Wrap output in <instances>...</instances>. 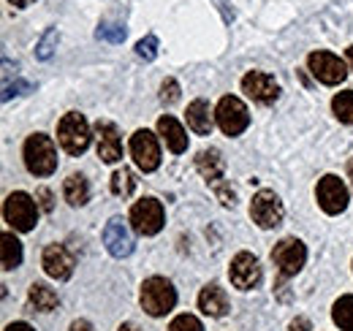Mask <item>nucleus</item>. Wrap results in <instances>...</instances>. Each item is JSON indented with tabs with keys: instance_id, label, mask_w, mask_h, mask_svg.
<instances>
[{
	"instance_id": "79ce46f5",
	"label": "nucleus",
	"mask_w": 353,
	"mask_h": 331,
	"mask_svg": "<svg viewBox=\"0 0 353 331\" xmlns=\"http://www.w3.org/2000/svg\"><path fill=\"white\" fill-rule=\"evenodd\" d=\"M348 60H351V66H353V46H348Z\"/></svg>"
},
{
	"instance_id": "39448f33",
	"label": "nucleus",
	"mask_w": 353,
	"mask_h": 331,
	"mask_svg": "<svg viewBox=\"0 0 353 331\" xmlns=\"http://www.w3.org/2000/svg\"><path fill=\"white\" fill-rule=\"evenodd\" d=\"M272 261H274L280 277H294L305 266V261H307V248L299 239H294V237L280 239L274 245V250H272Z\"/></svg>"
},
{
	"instance_id": "9d476101",
	"label": "nucleus",
	"mask_w": 353,
	"mask_h": 331,
	"mask_svg": "<svg viewBox=\"0 0 353 331\" xmlns=\"http://www.w3.org/2000/svg\"><path fill=\"white\" fill-rule=\"evenodd\" d=\"M250 214H253V220H256L261 228H277V225L283 223L285 209H283V201H280L272 190H259V193L253 196Z\"/></svg>"
},
{
	"instance_id": "2f4dec72",
	"label": "nucleus",
	"mask_w": 353,
	"mask_h": 331,
	"mask_svg": "<svg viewBox=\"0 0 353 331\" xmlns=\"http://www.w3.org/2000/svg\"><path fill=\"white\" fill-rule=\"evenodd\" d=\"M212 3H215V8L221 11L223 22H225V25H231V22H234V8H231V0H212Z\"/></svg>"
},
{
	"instance_id": "6ab92c4d",
	"label": "nucleus",
	"mask_w": 353,
	"mask_h": 331,
	"mask_svg": "<svg viewBox=\"0 0 353 331\" xmlns=\"http://www.w3.org/2000/svg\"><path fill=\"white\" fill-rule=\"evenodd\" d=\"M188 125L199 133V136H210L212 133V112L207 101H193L188 106Z\"/></svg>"
},
{
	"instance_id": "58836bf2",
	"label": "nucleus",
	"mask_w": 353,
	"mask_h": 331,
	"mask_svg": "<svg viewBox=\"0 0 353 331\" xmlns=\"http://www.w3.org/2000/svg\"><path fill=\"white\" fill-rule=\"evenodd\" d=\"M8 3H11V6H19V8H25V6H30L33 0H8Z\"/></svg>"
},
{
	"instance_id": "4c0bfd02",
	"label": "nucleus",
	"mask_w": 353,
	"mask_h": 331,
	"mask_svg": "<svg viewBox=\"0 0 353 331\" xmlns=\"http://www.w3.org/2000/svg\"><path fill=\"white\" fill-rule=\"evenodd\" d=\"M71 331H92V326H90L88 321H74V323H71Z\"/></svg>"
},
{
	"instance_id": "393cba45",
	"label": "nucleus",
	"mask_w": 353,
	"mask_h": 331,
	"mask_svg": "<svg viewBox=\"0 0 353 331\" xmlns=\"http://www.w3.org/2000/svg\"><path fill=\"white\" fill-rule=\"evenodd\" d=\"M133 188H136V179H133V174L128 168H120V171L112 174V193H114V196L128 199L133 193Z\"/></svg>"
},
{
	"instance_id": "a211bd4d",
	"label": "nucleus",
	"mask_w": 353,
	"mask_h": 331,
	"mask_svg": "<svg viewBox=\"0 0 353 331\" xmlns=\"http://www.w3.org/2000/svg\"><path fill=\"white\" fill-rule=\"evenodd\" d=\"M158 133H161V139L166 141V147L172 150V152H185L188 150V133H185V128L176 123L172 114H163L161 120H158Z\"/></svg>"
},
{
	"instance_id": "5701e85b",
	"label": "nucleus",
	"mask_w": 353,
	"mask_h": 331,
	"mask_svg": "<svg viewBox=\"0 0 353 331\" xmlns=\"http://www.w3.org/2000/svg\"><path fill=\"white\" fill-rule=\"evenodd\" d=\"M0 245H3V269L6 272H11V269H17L19 263H22V242L14 237V234H3L0 237Z\"/></svg>"
},
{
	"instance_id": "e433bc0d",
	"label": "nucleus",
	"mask_w": 353,
	"mask_h": 331,
	"mask_svg": "<svg viewBox=\"0 0 353 331\" xmlns=\"http://www.w3.org/2000/svg\"><path fill=\"white\" fill-rule=\"evenodd\" d=\"M6 331H36L33 326H28V323H22V321H17V323H8Z\"/></svg>"
},
{
	"instance_id": "aec40b11",
	"label": "nucleus",
	"mask_w": 353,
	"mask_h": 331,
	"mask_svg": "<svg viewBox=\"0 0 353 331\" xmlns=\"http://www.w3.org/2000/svg\"><path fill=\"white\" fill-rule=\"evenodd\" d=\"M196 168L207 182H218L223 177V158L218 150H201L196 155Z\"/></svg>"
},
{
	"instance_id": "c756f323",
	"label": "nucleus",
	"mask_w": 353,
	"mask_h": 331,
	"mask_svg": "<svg viewBox=\"0 0 353 331\" xmlns=\"http://www.w3.org/2000/svg\"><path fill=\"white\" fill-rule=\"evenodd\" d=\"M54 43H57V30H49L44 39H41V43L36 46V54H39L41 60H49L52 52H54Z\"/></svg>"
},
{
	"instance_id": "bb28decb",
	"label": "nucleus",
	"mask_w": 353,
	"mask_h": 331,
	"mask_svg": "<svg viewBox=\"0 0 353 331\" xmlns=\"http://www.w3.org/2000/svg\"><path fill=\"white\" fill-rule=\"evenodd\" d=\"M95 39L112 41V43H123L125 41V28H120V25H101V28L95 30Z\"/></svg>"
},
{
	"instance_id": "2eb2a0df",
	"label": "nucleus",
	"mask_w": 353,
	"mask_h": 331,
	"mask_svg": "<svg viewBox=\"0 0 353 331\" xmlns=\"http://www.w3.org/2000/svg\"><path fill=\"white\" fill-rule=\"evenodd\" d=\"M95 139H98V158L103 163H117L123 158V141H120V133L112 123L98 120L95 123Z\"/></svg>"
},
{
	"instance_id": "cd10ccee",
	"label": "nucleus",
	"mask_w": 353,
	"mask_h": 331,
	"mask_svg": "<svg viewBox=\"0 0 353 331\" xmlns=\"http://www.w3.org/2000/svg\"><path fill=\"white\" fill-rule=\"evenodd\" d=\"M169 331H204V326L193 315H176L174 321H172V326H169Z\"/></svg>"
},
{
	"instance_id": "4468645a",
	"label": "nucleus",
	"mask_w": 353,
	"mask_h": 331,
	"mask_svg": "<svg viewBox=\"0 0 353 331\" xmlns=\"http://www.w3.org/2000/svg\"><path fill=\"white\" fill-rule=\"evenodd\" d=\"M103 245L114 258H125L133 252V237L123 217H112L103 228Z\"/></svg>"
},
{
	"instance_id": "a878e982",
	"label": "nucleus",
	"mask_w": 353,
	"mask_h": 331,
	"mask_svg": "<svg viewBox=\"0 0 353 331\" xmlns=\"http://www.w3.org/2000/svg\"><path fill=\"white\" fill-rule=\"evenodd\" d=\"M332 109H334V114H337L343 123L353 125V90H345V92L334 95Z\"/></svg>"
},
{
	"instance_id": "4be33fe9",
	"label": "nucleus",
	"mask_w": 353,
	"mask_h": 331,
	"mask_svg": "<svg viewBox=\"0 0 353 331\" xmlns=\"http://www.w3.org/2000/svg\"><path fill=\"white\" fill-rule=\"evenodd\" d=\"M28 301L39 312H52L57 307V293L49 288V285H44V283H33L30 293H28Z\"/></svg>"
},
{
	"instance_id": "6e6552de",
	"label": "nucleus",
	"mask_w": 353,
	"mask_h": 331,
	"mask_svg": "<svg viewBox=\"0 0 353 331\" xmlns=\"http://www.w3.org/2000/svg\"><path fill=\"white\" fill-rule=\"evenodd\" d=\"M315 196H318V204L326 214H340L343 209L348 207V188L343 185L340 177L334 174H326L318 188H315Z\"/></svg>"
},
{
	"instance_id": "ddd939ff",
	"label": "nucleus",
	"mask_w": 353,
	"mask_h": 331,
	"mask_svg": "<svg viewBox=\"0 0 353 331\" xmlns=\"http://www.w3.org/2000/svg\"><path fill=\"white\" fill-rule=\"evenodd\" d=\"M242 90L248 92V98H253L261 106H269L280 98V84L274 82V77H269L264 71H250L242 79Z\"/></svg>"
},
{
	"instance_id": "ea45409f",
	"label": "nucleus",
	"mask_w": 353,
	"mask_h": 331,
	"mask_svg": "<svg viewBox=\"0 0 353 331\" xmlns=\"http://www.w3.org/2000/svg\"><path fill=\"white\" fill-rule=\"evenodd\" d=\"M117 331H139V329H136L133 323H123V326H120V329H117Z\"/></svg>"
},
{
	"instance_id": "dca6fc26",
	"label": "nucleus",
	"mask_w": 353,
	"mask_h": 331,
	"mask_svg": "<svg viewBox=\"0 0 353 331\" xmlns=\"http://www.w3.org/2000/svg\"><path fill=\"white\" fill-rule=\"evenodd\" d=\"M41 261H44V272L54 280H68L74 274V255L63 245H49Z\"/></svg>"
},
{
	"instance_id": "f8f14e48",
	"label": "nucleus",
	"mask_w": 353,
	"mask_h": 331,
	"mask_svg": "<svg viewBox=\"0 0 353 331\" xmlns=\"http://www.w3.org/2000/svg\"><path fill=\"white\" fill-rule=\"evenodd\" d=\"M228 277H231L234 288H239V290L256 288L259 280H261V266H259L256 255H250V252H239V255H234L231 269H228Z\"/></svg>"
},
{
	"instance_id": "c85d7f7f",
	"label": "nucleus",
	"mask_w": 353,
	"mask_h": 331,
	"mask_svg": "<svg viewBox=\"0 0 353 331\" xmlns=\"http://www.w3.org/2000/svg\"><path fill=\"white\" fill-rule=\"evenodd\" d=\"M136 54L144 57V60H155V54H158V39L155 36L141 39V41L136 43Z\"/></svg>"
},
{
	"instance_id": "7ed1b4c3",
	"label": "nucleus",
	"mask_w": 353,
	"mask_h": 331,
	"mask_svg": "<svg viewBox=\"0 0 353 331\" xmlns=\"http://www.w3.org/2000/svg\"><path fill=\"white\" fill-rule=\"evenodd\" d=\"M3 217H6V223H8L14 231H33L36 223H39V204H36L28 193L17 190V193H11V196L6 199V204H3Z\"/></svg>"
},
{
	"instance_id": "b1692460",
	"label": "nucleus",
	"mask_w": 353,
	"mask_h": 331,
	"mask_svg": "<svg viewBox=\"0 0 353 331\" xmlns=\"http://www.w3.org/2000/svg\"><path fill=\"white\" fill-rule=\"evenodd\" d=\"M332 318L343 331H353V296H343L334 301Z\"/></svg>"
},
{
	"instance_id": "a19ab883",
	"label": "nucleus",
	"mask_w": 353,
	"mask_h": 331,
	"mask_svg": "<svg viewBox=\"0 0 353 331\" xmlns=\"http://www.w3.org/2000/svg\"><path fill=\"white\" fill-rule=\"evenodd\" d=\"M348 179H351V185H353V158L348 161Z\"/></svg>"
},
{
	"instance_id": "473e14b6",
	"label": "nucleus",
	"mask_w": 353,
	"mask_h": 331,
	"mask_svg": "<svg viewBox=\"0 0 353 331\" xmlns=\"http://www.w3.org/2000/svg\"><path fill=\"white\" fill-rule=\"evenodd\" d=\"M36 199H39V207L44 209V212H52V190L41 188V190L36 193Z\"/></svg>"
},
{
	"instance_id": "f3484780",
	"label": "nucleus",
	"mask_w": 353,
	"mask_h": 331,
	"mask_svg": "<svg viewBox=\"0 0 353 331\" xmlns=\"http://www.w3.org/2000/svg\"><path fill=\"white\" fill-rule=\"evenodd\" d=\"M199 310L210 318H223L228 312V296L218 283H210L207 288L199 293Z\"/></svg>"
},
{
	"instance_id": "7c9ffc66",
	"label": "nucleus",
	"mask_w": 353,
	"mask_h": 331,
	"mask_svg": "<svg viewBox=\"0 0 353 331\" xmlns=\"http://www.w3.org/2000/svg\"><path fill=\"white\" fill-rule=\"evenodd\" d=\"M161 101L169 103V106L179 101V84H176L174 79H166V82H163V87H161Z\"/></svg>"
},
{
	"instance_id": "c9c22d12",
	"label": "nucleus",
	"mask_w": 353,
	"mask_h": 331,
	"mask_svg": "<svg viewBox=\"0 0 353 331\" xmlns=\"http://www.w3.org/2000/svg\"><path fill=\"white\" fill-rule=\"evenodd\" d=\"M291 331H310V321L307 318H296V321L291 323Z\"/></svg>"
},
{
	"instance_id": "423d86ee",
	"label": "nucleus",
	"mask_w": 353,
	"mask_h": 331,
	"mask_svg": "<svg viewBox=\"0 0 353 331\" xmlns=\"http://www.w3.org/2000/svg\"><path fill=\"white\" fill-rule=\"evenodd\" d=\"M215 120L225 136H239L250 125V114H248V106L236 95H225L215 109Z\"/></svg>"
},
{
	"instance_id": "1a4fd4ad",
	"label": "nucleus",
	"mask_w": 353,
	"mask_h": 331,
	"mask_svg": "<svg viewBox=\"0 0 353 331\" xmlns=\"http://www.w3.org/2000/svg\"><path fill=\"white\" fill-rule=\"evenodd\" d=\"M307 66L310 71H312V77L318 79V82L323 84H340L345 79V63L337 57V54H332V52H312L307 57Z\"/></svg>"
},
{
	"instance_id": "0eeeda50",
	"label": "nucleus",
	"mask_w": 353,
	"mask_h": 331,
	"mask_svg": "<svg viewBox=\"0 0 353 331\" xmlns=\"http://www.w3.org/2000/svg\"><path fill=\"white\" fill-rule=\"evenodd\" d=\"M133 231L141 237H155L163 228V207L155 199H141L131 209Z\"/></svg>"
},
{
	"instance_id": "20e7f679",
	"label": "nucleus",
	"mask_w": 353,
	"mask_h": 331,
	"mask_svg": "<svg viewBox=\"0 0 353 331\" xmlns=\"http://www.w3.org/2000/svg\"><path fill=\"white\" fill-rule=\"evenodd\" d=\"M57 141L68 155H82L90 147V125L79 112H68L57 125Z\"/></svg>"
},
{
	"instance_id": "72a5a7b5",
	"label": "nucleus",
	"mask_w": 353,
	"mask_h": 331,
	"mask_svg": "<svg viewBox=\"0 0 353 331\" xmlns=\"http://www.w3.org/2000/svg\"><path fill=\"white\" fill-rule=\"evenodd\" d=\"M19 90H30V84L19 82V84H6V92H3V101H8L11 95H19Z\"/></svg>"
},
{
	"instance_id": "f257e3e1",
	"label": "nucleus",
	"mask_w": 353,
	"mask_h": 331,
	"mask_svg": "<svg viewBox=\"0 0 353 331\" xmlns=\"http://www.w3.org/2000/svg\"><path fill=\"white\" fill-rule=\"evenodd\" d=\"M25 166L36 177H49L57 168V150L54 141L44 133H33L25 141Z\"/></svg>"
},
{
	"instance_id": "412c9836",
	"label": "nucleus",
	"mask_w": 353,
	"mask_h": 331,
	"mask_svg": "<svg viewBox=\"0 0 353 331\" xmlns=\"http://www.w3.org/2000/svg\"><path fill=\"white\" fill-rule=\"evenodd\" d=\"M63 193H65V201L71 207H85L90 201V185L82 174H71L63 185Z\"/></svg>"
},
{
	"instance_id": "9b49d317",
	"label": "nucleus",
	"mask_w": 353,
	"mask_h": 331,
	"mask_svg": "<svg viewBox=\"0 0 353 331\" xmlns=\"http://www.w3.org/2000/svg\"><path fill=\"white\" fill-rule=\"evenodd\" d=\"M131 155L141 171H155L161 166V147L150 130H136L131 136Z\"/></svg>"
},
{
	"instance_id": "f03ea898",
	"label": "nucleus",
	"mask_w": 353,
	"mask_h": 331,
	"mask_svg": "<svg viewBox=\"0 0 353 331\" xmlns=\"http://www.w3.org/2000/svg\"><path fill=\"white\" fill-rule=\"evenodd\" d=\"M176 304V290L166 277H150L141 285V307L147 315L161 318L166 312H172Z\"/></svg>"
},
{
	"instance_id": "f704fd0d",
	"label": "nucleus",
	"mask_w": 353,
	"mask_h": 331,
	"mask_svg": "<svg viewBox=\"0 0 353 331\" xmlns=\"http://www.w3.org/2000/svg\"><path fill=\"white\" fill-rule=\"evenodd\" d=\"M218 196H221V201L225 204V207H234V204H236V201H234V199H236L234 190H225L223 185H218Z\"/></svg>"
}]
</instances>
